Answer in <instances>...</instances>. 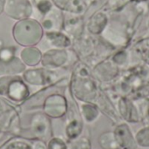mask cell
Here are the masks:
<instances>
[{
    "mask_svg": "<svg viewBox=\"0 0 149 149\" xmlns=\"http://www.w3.org/2000/svg\"><path fill=\"white\" fill-rule=\"evenodd\" d=\"M0 97L22 104L30 97V89L21 75H1Z\"/></svg>",
    "mask_w": 149,
    "mask_h": 149,
    "instance_id": "obj_1",
    "label": "cell"
},
{
    "mask_svg": "<svg viewBox=\"0 0 149 149\" xmlns=\"http://www.w3.org/2000/svg\"><path fill=\"white\" fill-rule=\"evenodd\" d=\"M13 38L21 46H36L44 37V30L37 21L24 19L13 27Z\"/></svg>",
    "mask_w": 149,
    "mask_h": 149,
    "instance_id": "obj_2",
    "label": "cell"
},
{
    "mask_svg": "<svg viewBox=\"0 0 149 149\" xmlns=\"http://www.w3.org/2000/svg\"><path fill=\"white\" fill-rule=\"evenodd\" d=\"M63 69H47L45 67L42 68H30L26 69L22 74L21 77L23 80L31 86H46L52 85L63 78L59 75V72Z\"/></svg>",
    "mask_w": 149,
    "mask_h": 149,
    "instance_id": "obj_3",
    "label": "cell"
},
{
    "mask_svg": "<svg viewBox=\"0 0 149 149\" xmlns=\"http://www.w3.org/2000/svg\"><path fill=\"white\" fill-rule=\"evenodd\" d=\"M73 54L69 49H48L43 52L40 64L47 69H65L71 65Z\"/></svg>",
    "mask_w": 149,
    "mask_h": 149,
    "instance_id": "obj_4",
    "label": "cell"
},
{
    "mask_svg": "<svg viewBox=\"0 0 149 149\" xmlns=\"http://www.w3.org/2000/svg\"><path fill=\"white\" fill-rule=\"evenodd\" d=\"M29 131L31 138L33 140H41L48 141L52 135V128L50 118L44 113H34L30 121Z\"/></svg>",
    "mask_w": 149,
    "mask_h": 149,
    "instance_id": "obj_5",
    "label": "cell"
},
{
    "mask_svg": "<svg viewBox=\"0 0 149 149\" xmlns=\"http://www.w3.org/2000/svg\"><path fill=\"white\" fill-rule=\"evenodd\" d=\"M43 113L52 119H60L67 112L66 97L61 94L60 92L50 94L45 100Z\"/></svg>",
    "mask_w": 149,
    "mask_h": 149,
    "instance_id": "obj_6",
    "label": "cell"
},
{
    "mask_svg": "<svg viewBox=\"0 0 149 149\" xmlns=\"http://www.w3.org/2000/svg\"><path fill=\"white\" fill-rule=\"evenodd\" d=\"M44 37L49 49H68L72 45L70 38L60 31H45Z\"/></svg>",
    "mask_w": 149,
    "mask_h": 149,
    "instance_id": "obj_7",
    "label": "cell"
},
{
    "mask_svg": "<svg viewBox=\"0 0 149 149\" xmlns=\"http://www.w3.org/2000/svg\"><path fill=\"white\" fill-rule=\"evenodd\" d=\"M43 52L37 46H29L24 47L20 54L19 58L23 63L28 67H35L40 64L42 58Z\"/></svg>",
    "mask_w": 149,
    "mask_h": 149,
    "instance_id": "obj_8",
    "label": "cell"
},
{
    "mask_svg": "<svg viewBox=\"0 0 149 149\" xmlns=\"http://www.w3.org/2000/svg\"><path fill=\"white\" fill-rule=\"evenodd\" d=\"M26 70V65L19 57H14L6 62L0 61V72L2 75H21Z\"/></svg>",
    "mask_w": 149,
    "mask_h": 149,
    "instance_id": "obj_9",
    "label": "cell"
},
{
    "mask_svg": "<svg viewBox=\"0 0 149 149\" xmlns=\"http://www.w3.org/2000/svg\"><path fill=\"white\" fill-rule=\"evenodd\" d=\"M0 149H31V143L25 140H12L6 142Z\"/></svg>",
    "mask_w": 149,
    "mask_h": 149,
    "instance_id": "obj_10",
    "label": "cell"
},
{
    "mask_svg": "<svg viewBox=\"0 0 149 149\" xmlns=\"http://www.w3.org/2000/svg\"><path fill=\"white\" fill-rule=\"evenodd\" d=\"M67 149H90L89 141L85 138L73 139L67 143Z\"/></svg>",
    "mask_w": 149,
    "mask_h": 149,
    "instance_id": "obj_11",
    "label": "cell"
},
{
    "mask_svg": "<svg viewBox=\"0 0 149 149\" xmlns=\"http://www.w3.org/2000/svg\"><path fill=\"white\" fill-rule=\"evenodd\" d=\"M16 48L10 46V47H3L0 49V61L6 62L10 60L12 58H14L16 55Z\"/></svg>",
    "mask_w": 149,
    "mask_h": 149,
    "instance_id": "obj_12",
    "label": "cell"
},
{
    "mask_svg": "<svg viewBox=\"0 0 149 149\" xmlns=\"http://www.w3.org/2000/svg\"><path fill=\"white\" fill-rule=\"evenodd\" d=\"M47 149H67V144L59 137H53L48 141Z\"/></svg>",
    "mask_w": 149,
    "mask_h": 149,
    "instance_id": "obj_13",
    "label": "cell"
},
{
    "mask_svg": "<svg viewBox=\"0 0 149 149\" xmlns=\"http://www.w3.org/2000/svg\"><path fill=\"white\" fill-rule=\"evenodd\" d=\"M38 10L43 12V13H48L51 10V7H52V4L50 3V1L48 0H41L39 4L38 5Z\"/></svg>",
    "mask_w": 149,
    "mask_h": 149,
    "instance_id": "obj_14",
    "label": "cell"
},
{
    "mask_svg": "<svg viewBox=\"0 0 149 149\" xmlns=\"http://www.w3.org/2000/svg\"><path fill=\"white\" fill-rule=\"evenodd\" d=\"M31 149H47V145L41 140H33L31 142Z\"/></svg>",
    "mask_w": 149,
    "mask_h": 149,
    "instance_id": "obj_15",
    "label": "cell"
}]
</instances>
